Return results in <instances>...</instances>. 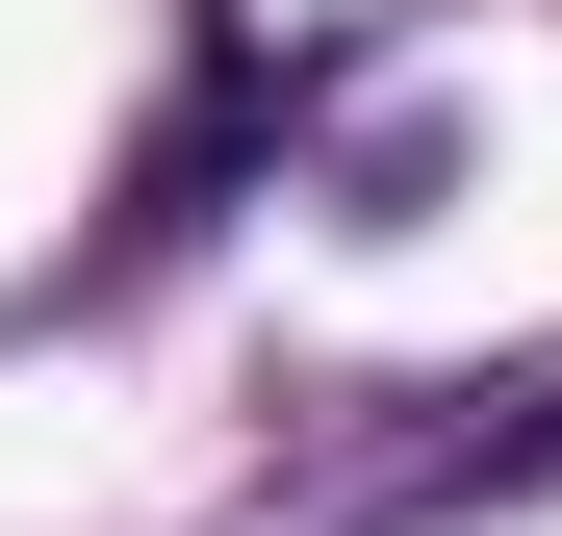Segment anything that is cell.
<instances>
[{
    "instance_id": "6da1fadb",
    "label": "cell",
    "mask_w": 562,
    "mask_h": 536,
    "mask_svg": "<svg viewBox=\"0 0 562 536\" xmlns=\"http://www.w3.org/2000/svg\"><path fill=\"white\" fill-rule=\"evenodd\" d=\"M512 486H562V384H537V409H486V434H435L384 511H512Z\"/></svg>"
}]
</instances>
